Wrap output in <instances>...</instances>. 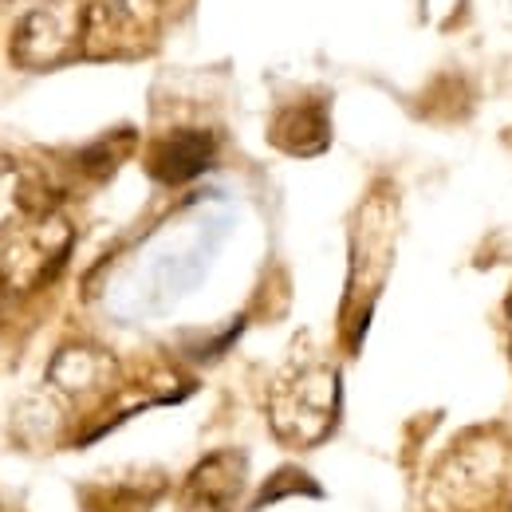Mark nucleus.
Instances as JSON below:
<instances>
[{
    "instance_id": "10",
    "label": "nucleus",
    "mask_w": 512,
    "mask_h": 512,
    "mask_svg": "<svg viewBox=\"0 0 512 512\" xmlns=\"http://www.w3.org/2000/svg\"><path fill=\"white\" fill-rule=\"evenodd\" d=\"M127 146H130V134H123L119 142H115V138H103V142H95V146H87V150L79 154V166H83L87 174L103 178V174H111V170L123 162Z\"/></svg>"
},
{
    "instance_id": "1",
    "label": "nucleus",
    "mask_w": 512,
    "mask_h": 512,
    "mask_svg": "<svg viewBox=\"0 0 512 512\" xmlns=\"http://www.w3.org/2000/svg\"><path fill=\"white\" fill-rule=\"evenodd\" d=\"M339 418V371L316 359H292L268 390V426L292 449H312L335 430Z\"/></svg>"
},
{
    "instance_id": "12",
    "label": "nucleus",
    "mask_w": 512,
    "mask_h": 512,
    "mask_svg": "<svg viewBox=\"0 0 512 512\" xmlns=\"http://www.w3.org/2000/svg\"><path fill=\"white\" fill-rule=\"evenodd\" d=\"M0 512H4V505H0Z\"/></svg>"
},
{
    "instance_id": "3",
    "label": "nucleus",
    "mask_w": 512,
    "mask_h": 512,
    "mask_svg": "<svg viewBox=\"0 0 512 512\" xmlns=\"http://www.w3.org/2000/svg\"><path fill=\"white\" fill-rule=\"evenodd\" d=\"M394 229H398V205L383 186L363 201L355 217V237H351V280H347V304H343L351 347H359V335L371 320V304L390 272Z\"/></svg>"
},
{
    "instance_id": "5",
    "label": "nucleus",
    "mask_w": 512,
    "mask_h": 512,
    "mask_svg": "<svg viewBox=\"0 0 512 512\" xmlns=\"http://www.w3.org/2000/svg\"><path fill=\"white\" fill-rule=\"evenodd\" d=\"M119 379V363L111 351L95 347V343H67L64 351H56L52 367H48V394L64 402H87V398H103Z\"/></svg>"
},
{
    "instance_id": "4",
    "label": "nucleus",
    "mask_w": 512,
    "mask_h": 512,
    "mask_svg": "<svg viewBox=\"0 0 512 512\" xmlns=\"http://www.w3.org/2000/svg\"><path fill=\"white\" fill-rule=\"evenodd\" d=\"M91 8L79 0H48L20 16L12 32V60L28 71L64 64L67 56L87 44Z\"/></svg>"
},
{
    "instance_id": "2",
    "label": "nucleus",
    "mask_w": 512,
    "mask_h": 512,
    "mask_svg": "<svg viewBox=\"0 0 512 512\" xmlns=\"http://www.w3.org/2000/svg\"><path fill=\"white\" fill-rule=\"evenodd\" d=\"M71 245L75 225L56 205L0 233V300H24L56 280Z\"/></svg>"
},
{
    "instance_id": "6",
    "label": "nucleus",
    "mask_w": 512,
    "mask_h": 512,
    "mask_svg": "<svg viewBox=\"0 0 512 512\" xmlns=\"http://www.w3.org/2000/svg\"><path fill=\"white\" fill-rule=\"evenodd\" d=\"M245 453L217 449L201 457L178 489V512H233L245 493Z\"/></svg>"
},
{
    "instance_id": "7",
    "label": "nucleus",
    "mask_w": 512,
    "mask_h": 512,
    "mask_svg": "<svg viewBox=\"0 0 512 512\" xmlns=\"http://www.w3.org/2000/svg\"><path fill=\"white\" fill-rule=\"evenodd\" d=\"M213 158H217L213 134H205V130H174V134H162L150 146L146 166L162 186H186V182L201 178L213 166Z\"/></svg>"
},
{
    "instance_id": "8",
    "label": "nucleus",
    "mask_w": 512,
    "mask_h": 512,
    "mask_svg": "<svg viewBox=\"0 0 512 512\" xmlns=\"http://www.w3.org/2000/svg\"><path fill=\"white\" fill-rule=\"evenodd\" d=\"M44 209H52L48 182L28 162L0 154V233H8L12 225H20Z\"/></svg>"
},
{
    "instance_id": "11",
    "label": "nucleus",
    "mask_w": 512,
    "mask_h": 512,
    "mask_svg": "<svg viewBox=\"0 0 512 512\" xmlns=\"http://www.w3.org/2000/svg\"><path fill=\"white\" fill-rule=\"evenodd\" d=\"M509 331H512V300H509Z\"/></svg>"
},
{
    "instance_id": "9",
    "label": "nucleus",
    "mask_w": 512,
    "mask_h": 512,
    "mask_svg": "<svg viewBox=\"0 0 512 512\" xmlns=\"http://www.w3.org/2000/svg\"><path fill=\"white\" fill-rule=\"evenodd\" d=\"M272 146H280L284 154H320L323 146L331 142V123L323 103H292L280 107L272 127H268Z\"/></svg>"
}]
</instances>
